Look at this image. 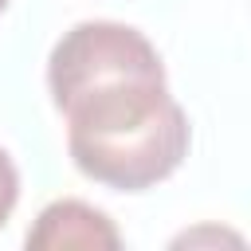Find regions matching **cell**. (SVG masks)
Instances as JSON below:
<instances>
[{
	"label": "cell",
	"instance_id": "cell-1",
	"mask_svg": "<svg viewBox=\"0 0 251 251\" xmlns=\"http://www.w3.org/2000/svg\"><path fill=\"white\" fill-rule=\"evenodd\" d=\"M59 114L67 118V153L94 184L141 192L173 176L188 157V114L169 94L165 75L106 82Z\"/></svg>",
	"mask_w": 251,
	"mask_h": 251
},
{
	"label": "cell",
	"instance_id": "cell-2",
	"mask_svg": "<svg viewBox=\"0 0 251 251\" xmlns=\"http://www.w3.org/2000/svg\"><path fill=\"white\" fill-rule=\"evenodd\" d=\"M145 75H165V63L137 27L118 20H82L63 31V39L47 55V90L55 110L94 86Z\"/></svg>",
	"mask_w": 251,
	"mask_h": 251
},
{
	"label": "cell",
	"instance_id": "cell-3",
	"mask_svg": "<svg viewBox=\"0 0 251 251\" xmlns=\"http://www.w3.org/2000/svg\"><path fill=\"white\" fill-rule=\"evenodd\" d=\"M24 243L31 251H67V247H94V251L110 247L114 251V247H122V235L102 208L75 200V196H63V200H51L35 216Z\"/></svg>",
	"mask_w": 251,
	"mask_h": 251
},
{
	"label": "cell",
	"instance_id": "cell-4",
	"mask_svg": "<svg viewBox=\"0 0 251 251\" xmlns=\"http://www.w3.org/2000/svg\"><path fill=\"white\" fill-rule=\"evenodd\" d=\"M16 200H20V173H16V161L8 157V149L0 145V227L8 224Z\"/></svg>",
	"mask_w": 251,
	"mask_h": 251
},
{
	"label": "cell",
	"instance_id": "cell-5",
	"mask_svg": "<svg viewBox=\"0 0 251 251\" xmlns=\"http://www.w3.org/2000/svg\"><path fill=\"white\" fill-rule=\"evenodd\" d=\"M4 8H8V0H0V12H4Z\"/></svg>",
	"mask_w": 251,
	"mask_h": 251
}]
</instances>
